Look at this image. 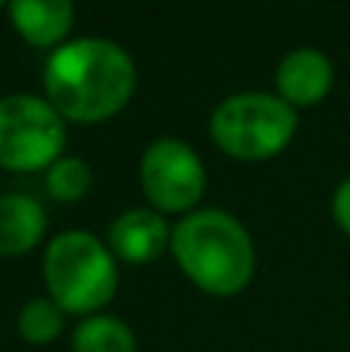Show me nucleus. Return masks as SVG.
<instances>
[{"label": "nucleus", "instance_id": "6", "mask_svg": "<svg viewBox=\"0 0 350 352\" xmlns=\"http://www.w3.org/2000/svg\"><path fill=\"white\" fill-rule=\"evenodd\" d=\"M205 164L183 140L161 136L149 142L140 161V186L158 213H192L205 195Z\"/></svg>", "mask_w": 350, "mask_h": 352}, {"label": "nucleus", "instance_id": "2", "mask_svg": "<svg viewBox=\"0 0 350 352\" xmlns=\"http://www.w3.org/2000/svg\"><path fill=\"white\" fill-rule=\"evenodd\" d=\"M171 254L183 275L211 297H236L254 278V241L227 210L202 207L174 226Z\"/></svg>", "mask_w": 350, "mask_h": 352}, {"label": "nucleus", "instance_id": "8", "mask_svg": "<svg viewBox=\"0 0 350 352\" xmlns=\"http://www.w3.org/2000/svg\"><path fill=\"white\" fill-rule=\"evenodd\" d=\"M335 84V68L329 56L316 47H298L276 65V96L291 109H313L329 96Z\"/></svg>", "mask_w": 350, "mask_h": 352}, {"label": "nucleus", "instance_id": "15", "mask_svg": "<svg viewBox=\"0 0 350 352\" xmlns=\"http://www.w3.org/2000/svg\"><path fill=\"white\" fill-rule=\"evenodd\" d=\"M0 10H3V3H0Z\"/></svg>", "mask_w": 350, "mask_h": 352}, {"label": "nucleus", "instance_id": "7", "mask_svg": "<svg viewBox=\"0 0 350 352\" xmlns=\"http://www.w3.org/2000/svg\"><path fill=\"white\" fill-rule=\"evenodd\" d=\"M171 223L165 219V213L152 207H130L118 213L109 226V250L115 254V260L134 266L158 260L165 250H171Z\"/></svg>", "mask_w": 350, "mask_h": 352}, {"label": "nucleus", "instance_id": "4", "mask_svg": "<svg viewBox=\"0 0 350 352\" xmlns=\"http://www.w3.org/2000/svg\"><path fill=\"white\" fill-rule=\"evenodd\" d=\"M298 130V111L273 93H236L211 115V140L239 161L276 158Z\"/></svg>", "mask_w": 350, "mask_h": 352}, {"label": "nucleus", "instance_id": "3", "mask_svg": "<svg viewBox=\"0 0 350 352\" xmlns=\"http://www.w3.org/2000/svg\"><path fill=\"white\" fill-rule=\"evenodd\" d=\"M43 281L65 312L99 316L118 291V260L90 232H62L43 250Z\"/></svg>", "mask_w": 350, "mask_h": 352}, {"label": "nucleus", "instance_id": "5", "mask_svg": "<svg viewBox=\"0 0 350 352\" xmlns=\"http://www.w3.org/2000/svg\"><path fill=\"white\" fill-rule=\"evenodd\" d=\"M65 148V118L41 96L0 99V167L16 173L50 170Z\"/></svg>", "mask_w": 350, "mask_h": 352}, {"label": "nucleus", "instance_id": "10", "mask_svg": "<svg viewBox=\"0 0 350 352\" xmlns=\"http://www.w3.org/2000/svg\"><path fill=\"white\" fill-rule=\"evenodd\" d=\"M47 213L28 195H0V256H22L41 244Z\"/></svg>", "mask_w": 350, "mask_h": 352}, {"label": "nucleus", "instance_id": "13", "mask_svg": "<svg viewBox=\"0 0 350 352\" xmlns=\"http://www.w3.org/2000/svg\"><path fill=\"white\" fill-rule=\"evenodd\" d=\"M93 186V170L84 158H68L62 155L53 167L47 170V192L62 204L81 201Z\"/></svg>", "mask_w": 350, "mask_h": 352}, {"label": "nucleus", "instance_id": "11", "mask_svg": "<svg viewBox=\"0 0 350 352\" xmlns=\"http://www.w3.org/2000/svg\"><path fill=\"white\" fill-rule=\"evenodd\" d=\"M72 352H136V337L121 318L90 316L74 328Z\"/></svg>", "mask_w": 350, "mask_h": 352}, {"label": "nucleus", "instance_id": "1", "mask_svg": "<svg viewBox=\"0 0 350 352\" xmlns=\"http://www.w3.org/2000/svg\"><path fill=\"white\" fill-rule=\"evenodd\" d=\"M136 90V65L105 37H78L53 50L43 65L47 102L65 121L99 124L115 118Z\"/></svg>", "mask_w": 350, "mask_h": 352}, {"label": "nucleus", "instance_id": "9", "mask_svg": "<svg viewBox=\"0 0 350 352\" xmlns=\"http://www.w3.org/2000/svg\"><path fill=\"white\" fill-rule=\"evenodd\" d=\"M10 19L31 47L59 50L72 31L74 6L68 0H16L10 3Z\"/></svg>", "mask_w": 350, "mask_h": 352}, {"label": "nucleus", "instance_id": "12", "mask_svg": "<svg viewBox=\"0 0 350 352\" xmlns=\"http://www.w3.org/2000/svg\"><path fill=\"white\" fill-rule=\"evenodd\" d=\"M65 316L68 312L56 303L53 297H34L19 309V334L25 343L31 346H43V343H53L56 337L65 328Z\"/></svg>", "mask_w": 350, "mask_h": 352}, {"label": "nucleus", "instance_id": "14", "mask_svg": "<svg viewBox=\"0 0 350 352\" xmlns=\"http://www.w3.org/2000/svg\"><path fill=\"white\" fill-rule=\"evenodd\" d=\"M332 217H335V223H338V229L344 232V235H350V176L332 195Z\"/></svg>", "mask_w": 350, "mask_h": 352}]
</instances>
